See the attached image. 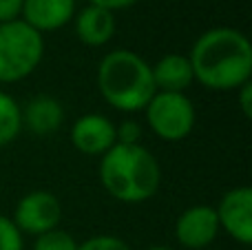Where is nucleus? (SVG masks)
<instances>
[{"label": "nucleus", "mask_w": 252, "mask_h": 250, "mask_svg": "<svg viewBox=\"0 0 252 250\" xmlns=\"http://www.w3.org/2000/svg\"><path fill=\"white\" fill-rule=\"evenodd\" d=\"M219 224L215 206L195 204L188 206L175 221V239L188 250H204L217 239Z\"/></svg>", "instance_id": "8"}, {"label": "nucleus", "mask_w": 252, "mask_h": 250, "mask_svg": "<svg viewBox=\"0 0 252 250\" xmlns=\"http://www.w3.org/2000/svg\"><path fill=\"white\" fill-rule=\"evenodd\" d=\"M100 182L122 204L148 202L159 190L161 166L142 144H115L100 159Z\"/></svg>", "instance_id": "2"}, {"label": "nucleus", "mask_w": 252, "mask_h": 250, "mask_svg": "<svg viewBox=\"0 0 252 250\" xmlns=\"http://www.w3.org/2000/svg\"><path fill=\"white\" fill-rule=\"evenodd\" d=\"M188 60L195 82L210 91H237L252 80V44L232 27H213L192 42Z\"/></svg>", "instance_id": "1"}, {"label": "nucleus", "mask_w": 252, "mask_h": 250, "mask_svg": "<svg viewBox=\"0 0 252 250\" xmlns=\"http://www.w3.org/2000/svg\"><path fill=\"white\" fill-rule=\"evenodd\" d=\"M151 71L155 91L186 93V89L195 82L190 60H188V56H182V53H168V56L159 58L155 64H151Z\"/></svg>", "instance_id": "13"}, {"label": "nucleus", "mask_w": 252, "mask_h": 250, "mask_svg": "<svg viewBox=\"0 0 252 250\" xmlns=\"http://www.w3.org/2000/svg\"><path fill=\"white\" fill-rule=\"evenodd\" d=\"M237 100H239L241 113H244L246 118H252V80L237 89Z\"/></svg>", "instance_id": "20"}, {"label": "nucleus", "mask_w": 252, "mask_h": 250, "mask_svg": "<svg viewBox=\"0 0 252 250\" xmlns=\"http://www.w3.org/2000/svg\"><path fill=\"white\" fill-rule=\"evenodd\" d=\"M44 58V38L27 22L0 25V84L27 80Z\"/></svg>", "instance_id": "4"}, {"label": "nucleus", "mask_w": 252, "mask_h": 250, "mask_svg": "<svg viewBox=\"0 0 252 250\" xmlns=\"http://www.w3.org/2000/svg\"><path fill=\"white\" fill-rule=\"evenodd\" d=\"M22 4H25V0H0V25L20 20Z\"/></svg>", "instance_id": "19"}, {"label": "nucleus", "mask_w": 252, "mask_h": 250, "mask_svg": "<svg viewBox=\"0 0 252 250\" xmlns=\"http://www.w3.org/2000/svg\"><path fill=\"white\" fill-rule=\"evenodd\" d=\"M0 250H25L22 233L4 215H0Z\"/></svg>", "instance_id": "16"}, {"label": "nucleus", "mask_w": 252, "mask_h": 250, "mask_svg": "<svg viewBox=\"0 0 252 250\" xmlns=\"http://www.w3.org/2000/svg\"><path fill=\"white\" fill-rule=\"evenodd\" d=\"M142 140V126L135 120H122L115 124V144H139Z\"/></svg>", "instance_id": "18"}, {"label": "nucleus", "mask_w": 252, "mask_h": 250, "mask_svg": "<svg viewBox=\"0 0 252 250\" xmlns=\"http://www.w3.org/2000/svg\"><path fill=\"white\" fill-rule=\"evenodd\" d=\"M78 244L75 237L66 230L53 228L49 233H42L35 237L33 242V250H78Z\"/></svg>", "instance_id": "15"}, {"label": "nucleus", "mask_w": 252, "mask_h": 250, "mask_svg": "<svg viewBox=\"0 0 252 250\" xmlns=\"http://www.w3.org/2000/svg\"><path fill=\"white\" fill-rule=\"evenodd\" d=\"M22 111V128L33 135H51L64 124V106L58 97L40 93L27 100Z\"/></svg>", "instance_id": "11"}, {"label": "nucleus", "mask_w": 252, "mask_h": 250, "mask_svg": "<svg viewBox=\"0 0 252 250\" xmlns=\"http://www.w3.org/2000/svg\"><path fill=\"white\" fill-rule=\"evenodd\" d=\"M144 111L148 128L164 142H182L192 133L197 122L195 104L186 93L155 91Z\"/></svg>", "instance_id": "5"}, {"label": "nucleus", "mask_w": 252, "mask_h": 250, "mask_svg": "<svg viewBox=\"0 0 252 250\" xmlns=\"http://www.w3.org/2000/svg\"><path fill=\"white\" fill-rule=\"evenodd\" d=\"M146 250H173V248H166V246H151V248H146Z\"/></svg>", "instance_id": "22"}, {"label": "nucleus", "mask_w": 252, "mask_h": 250, "mask_svg": "<svg viewBox=\"0 0 252 250\" xmlns=\"http://www.w3.org/2000/svg\"><path fill=\"white\" fill-rule=\"evenodd\" d=\"M219 230L239 242L241 246L252 244V188L237 186L221 195L217 208Z\"/></svg>", "instance_id": "7"}, {"label": "nucleus", "mask_w": 252, "mask_h": 250, "mask_svg": "<svg viewBox=\"0 0 252 250\" xmlns=\"http://www.w3.org/2000/svg\"><path fill=\"white\" fill-rule=\"evenodd\" d=\"M71 144L89 157H102L115 146V124L102 113L80 115L71 126Z\"/></svg>", "instance_id": "9"}, {"label": "nucleus", "mask_w": 252, "mask_h": 250, "mask_svg": "<svg viewBox=\"0 0 252 250\" xmlns=\"http://www.w3.org/2000/svg\"><path fill=\"white\" fill-rule=\"evenodd\" d=\"M75 35L84 47L100 49L109 44L115 35V13L95 4H87L73 16Z\"/></svg>", "instance_id": "12"}, {"label": "nucleus", "mask_w": 252, "mask_h": 250, "mask_svg": "<svg viewBox=\"0 0 252 250\" xmlns=\"http://www.w3.org/2000/svg\"><path fill=\"white\" fill-rule=\"evenodd\" d=\"M11 221L22 235L38 237L53 228H60L62 204L51 190H31L18 199Z\"/></svg>", "instance_id": "6"}, {"label": "nucleus", "mask_w": 252, "mask_h": 250, "mask_svg": "<svg viewBox=\"0 0 252 250\" xmlns=\"http://www.w3.org/2000/svg\"><path fill=\"white\" fill-rule=\"evenodd\" d=\"M135 2H137V0H89V4H95V7H102V9H106V11H111V13L122 11V9L133 7Z\"/></svg>", "instance_id": "21"}, {"label": "nucleus", "mask_w": 252, "mask_h": 250, "mask_svg": "<svg viewBox=\"0 0 252 250\" xmlns=\"http://www.w3.org/2000/svg\"><path fill=\"white\" fill-rule=\"evenodd\" d=\"M95 78L104 102L122 113L144 111L155 95L151 64L130 49H113L106 53L97 64Z\"/></svg>", "instance_id": "3"}, {"label": "nucleus", "mask_w": 252, "mask_h": 250, "mask_svg": "<svg viewBox=\"0 0 252 250\" xmlns=\"http://www.w3.org/2000/svg\"><path fill=\"white\" fill-rule=\"evenodd\" d=\"M22 131V111L16 97L0 91V149L9 146Z\"/></svg>", "instance_id": "14"}, {"label": "nucleus", "mask_w": 252, "mask_h": 250, "mask_svg": "<svg viewBox=\"0 0 252 250\" xmlns=\"http://www.w3.org/2000/svg\"><path fill=\"white\" fill-rule=\"evenodd\" d=\"M78 250H130V246L122 237L115 235H95L78 244Z\"/></svg>", "instance_id": "17"}, {"label": "nucleus", "mask_w": 252, "mask_h": 250, "mask_svg": "<svg viewBox=\"0 0 252 250\" xmlns=\"http://www.w3.org/2000/svg\"><path fill=\"white\" fill-rule=\"evenodd\" d=\"M75 16V0H25L20 20L38 33L66 27Z\"/></svg>", "instance_id": "10"}]
</instances>
